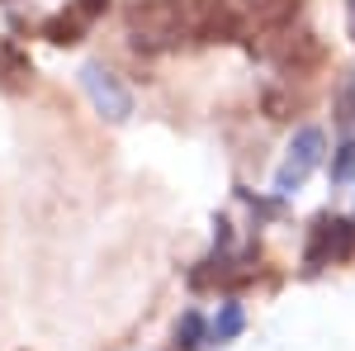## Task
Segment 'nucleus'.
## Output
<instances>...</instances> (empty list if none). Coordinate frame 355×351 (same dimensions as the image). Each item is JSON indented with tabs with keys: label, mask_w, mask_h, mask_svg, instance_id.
<instances>
[{
	"label": "nucleus",
	"mask_w": 355,
	"mask_h": 351,
	"mask_svg": "<svg viewBox=\"0 0 355 351\" xmlns=\"http://www.w3.org/2000/svg\"><path fill=\"white\" fill-rule=\"evenodd\" d=\"M322 147H327L322 129H299V138L289 142V157H284V166L275 171V190H279V195L299 190L303 181L313 176V166L322 162Z\"/></svg>",
	"instance_id": "nucleus-1"
},
{
	"label": "nucleus",
	"mask_w": 355,
	"mask_h": 351,
	"mask_svg": "<svg viewBox=\"0 0 355 351\" xmlns=\"http://www.w3.org/2000/svg\"><path fill=\"white\" fill-rule=\"evenodd\" d=\"M355 256V223L351 218H318L313 243H308V266H336Z\"/></svg>",
	"instance_id": "nucleus-2"
},
{
	"label": "nucleus",
	"mask_w": 355,
	"mask_h": 351,
	"mask_svg": "<svg viewBox=\"0 0 355 351\" xmlns=\"http://www.w3.org/2000/svg\"><path fill=\"white\" fill-rule=\"evenodd\" d=\"M336 109H341V114H336L341 124H355V85H351V81L341 85V100H336Z\"/></svg>",
	"instance_id": "nucleus-10"
},
{
	"label": "nucleus",
	"mask_w": 355,
	"mask_h": 351,
	"mask_svg": "<svg viewBox=\"0 0 355 351\" xmlns=\"http://www.w3.org/2000/svg\"><path fill=\"white\" fill-rule=\"evenodd\" d=\"M294 15H299V0H256V24H266V28L289 24Z\"/></svg>",
	"instance_id": "nucleus-6"
},
{
	"label": "nucleus",
	"mask_w": 355,
	"mask_h": 351,
	"mask_svg": "<svg viewBox=\"0 0 355 351\" xmlns=\"http://www.w3.org/2000/svg\"><path fill=\"white\" fill-rule=\"evenodd\" d=\"M199 337H204V318H199V313H185L180 327H175V342H180L185 351H194V347H199Z\"/></svg>",
	"instance_id": "nucleus-8"
},
{
	"label": "nucleus",
	"mask_w": 355,
	"mask_h": 351,
	"mask_svg": "<svg viewBox=\"0 0 355 351\" xmlns=\"http://www.w3.org/2000/svg\"><path fill=\"white\" fill-rule=\"evenodd\" d=\"M85 28H90V19H85L76 5H67L62 15H53V19L43 24V38H48V43H81Z\"/></svg>",
	"instance_id": "nucleus-5"
},
{
	"label": "nucleus",
	"mask_w": 355,
	"mask_h": 351,
	"mask_svg": "<svg viewBox=\"0 0 355 351\" xmlns=\"http://www.w3.org/2000/svg\"><path fill=\"white\" fill-rule=\"evenodd\" d=\"M237 332H242V309H237V304H227V309H223V318L214 323V332H209V337H214V342H227V337H237Z\"/></svg>",
	"instance_id": "nucleus-7"
},
{
	"label": "nucleus",
	"mask_w": 355,
	"mask_h": 351,
	"mask_svg": "<svg viewBox=\"0 0 355 351\" xmlns=\"http://www.w3.org/2000/svg\"><path fill=\"white\" fill-rule=\"evenodd\" d=\"M33 81V62L15 38H0V85L5 90H24Z\"/></svg>",
	"instance_id": "nucleus-4"
},
{
	"label": "nucleus",
	"mask_w": 355,
	"mask_h": 351,
	"mask_svg": "<svg viewBox=\"0 0 355 351\" xmlns=\"http://www.w3.org/2000/svg\"><path fill=\"white\" fill-rule=\"evenodd\" d=\"M71 5L81 10L85 19H95V15H105V10H110V0H71Z\"/></svg>",
	"instance_id": "nucleus-11"
},
{
	"label": "nucleus",
	"mask_w": 355,
	"mask_h": 351,
	"mask_svg": "<svg viewBox=\"0 0 355 351\" xmlns=\"http://www.w3.org/2000/svg\"><path fill=\"white\" fill-rule=\"evenodd\" d=\"M351 176H355V142L341 147V157L331 162V181H351Z\"/></svg>",
	"instance_id": "nucleus-9"
},
{
	"label": "nucleus",
	"mask_w": 355,
	"mask_h": 351,
	"mask_svg": "<svg viewBox=\"0 0 355 351\" xmlns=\"http://www.w3.org/2000/svg\"><path fill=\"white\" fill-rule=\"evenodd\" d=\"M85 90H90V100H95V109H100L105 119H128L133 100H128V90L114 81L105 67H85Z\"/></svg>",
	"instance_id": "nucleus-3"
}]
</instances>
